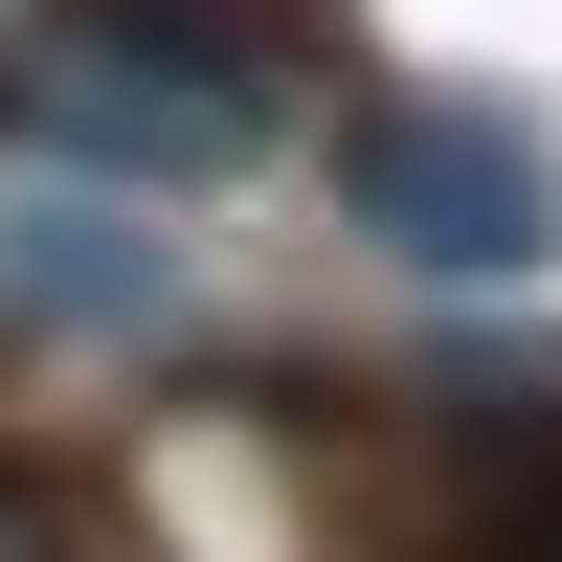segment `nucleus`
<instances>
[{
  "mask_svg": "<svg viewBox=\"0 0 562 562\" xmlns=\"http://www.w3.org/2000/svg\"><path fill=\"white\" fill-rule=\"evenodd\" d=\"M360 225H383L405 270H540L562 248V180H540V135L518 113H360Z\"/></svg>",
  "mask_w": 562,
  "mask_h": 562,
  "instance_id": "nucleus-1",
  "label": "nucleus"
},
{
  "mask_svg": "<svg viewBox=\"0 0 562 562\" xmlns=\"http://www.w3.org/2000/svg\"><path fill=\"white\" fill-rule=\"evenodd\" d=\"M45 45H68L90 90H180V113L248 135V90L338 68V0H45Z\"/></svg>",
  "mask_w": 562,
  "mask_h": 562,
  "instance_id": "nucleus-2",
  "label": "nucleus"
},
{
  "mask_svg": "<svg viewBox=\"0 0 562 562\" xmlns=\"http://www.w3.org/2000/svg\"><path fill=\"white\" fill-rule=\"evenodd\" d=\"M428 540L450 562H562V405H428Z\"/></svg>",
  "mask_w": 562,
  "mask_h": 562,
  "instance_id": "nucleus-3",
  "label": "nucleus"
},
{
  "mask_svg": "<svg viewBox=\"0 0 562 562\" xmlns=\"http://www.w3.org/2000/svg\"><path fill=\"white\" fill-rule=\"evenodd\" d=\"M23 293H45V315H135V293H158V270H135L113 225H45V248H23Z\"/></svg>",
  "mask_w": 562,
  "mask_h": 562,
  "instance_id": "nucleus-4",
  "label": "nucleus"
}]
</instances>
